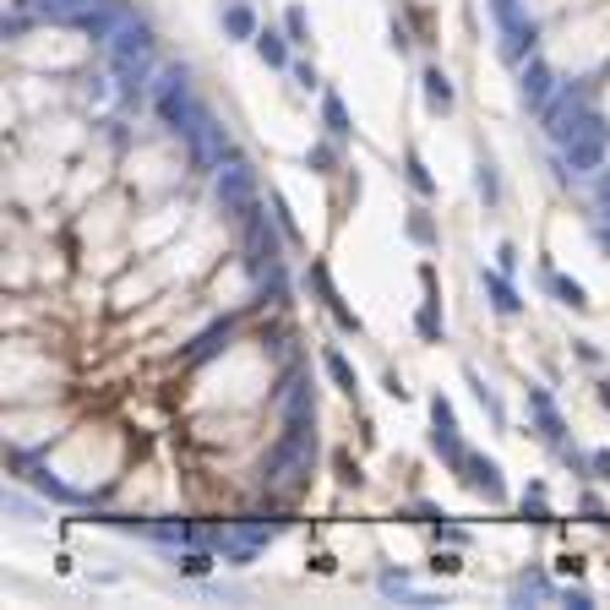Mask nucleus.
Segmentation results:
<instances>
[{"label":"nucleus","mask_w":610,"mask_h":610,"mask_svg":"<svg viewBox=\"0 0 610 610\" xmlns=\"http://www.w3.org/2000/svg\"><path fill=\"white\" fill-rule=\"evenodd\" d=\"M480 284L491 289V305H496L502 316H518V311H524V300H518V289L507 284V273H502V267H480Z\"/></svg>","instance_id":"obj_4"},{"label":"nucleus","mask_w":610,"mask_h":610,"mask_svg":"<svg viewBox=\"0 0 610 610\" xmlns=\"http://www.w3.org/2000/svg\"><path fill=\"white\" fill-rule=\"evenodd\" d=\"M496 267H502V273H513V267H518V245H513V240L496 251Z\"/></svg>","instance_id":"obj_20"},{"label":"nucleus","mask_w":610,"mask_h":610,"mask_svg":"<svg viewBox=\"0 0 610 610\" xmlns=\"http://www.w3.org/2000/svg\"><path fill=\"white\" fill-rule=\"evenodd\" d=\"M311 284H316V289H322V305H327V311H333V322H338V327H344V333H355V338H360V316H355V311H349V305H344V295H338V289H333V278H327V267H322V262H311Z\"/></svg>","instance_id":"obj_3"},{"label":"nucleus","mask_w":610,"mask_h":610,"mask_svg":"<svg viewBox=\"0 0 610 610\" xmlns=\"http://www.w3.org/2000/svg\"><path fill=\"white\" fill-rule=\"evenodd\" d=\"M322 365H327V376L338 382V393H344V398H360V376L349 371V360H344V349H338V344H322Z\"/></svg>","instance_id":"obj_5"},{"label":"nucleus","mask_w":610,"mask_h":610,"mask_svg":"<svg viewBox=\"0 0 610 610\" xmlns=\"http://www.w3.org/2000/svg\"><path fill=\"white\" fill-rule=\"evenodd\" d=\"M475 496H485V502H507V480H502V464L496 458H480V453H469V464H464V475H458Z\"/></svg>","instance_id":"obj_1"},{"label":"nucleus","mask_w":610,"mask_h":610,"mask_svg":"<svg viewBox=\"0 0 610 610\" xmlns=\"http://www.w3.org/2000/svg\"><path fill=\"white\" fill-rule=\"evenodd\" d=\"M464 376H469V387H475V398H480V409H485V415H491V420H496V425H507V409H502V398H496V393H491V382H485V376H480V371H475V365H469V371H464Z\"/></svg>","instance_id":"obj_11"},{"label":"nucleus","mask_w":610,"mask_h":610,"mask_svg":"<svg viewBox=\"0 0 610 610\" xmlns=\"http://www.w3.org/2000/svg\"><path fill=\"white\" fill-rule=\"evenodd\" d=\"M382 393H387V398H398V404H409V387H404V376H398V371H387V376H382Z\"/></svg>","instance_id":"obj_18"},{"label":"nucleus","mask_w":610,"mask_h":610,"mask_svg":"<svg viewBox=\"0 0 610 610\" xmlns=\"http://www.w3.org/2000/svg\"><path fill=\"white\" fill-rule=\"evenodd\" d=\"M256 55H262L273 71H289V44H284V33L262 27V33H256Z\"/></svg>","instance_id":"obj_8"},{"label":"nucleus","mask_w":610,"mask_h":610,"mask_svg":"<svg viewBox=\"0 0 610 610\" xmlns=\"http://www.w3.org/2000/svg\"><path fill=\"white\" fill-rule=\"evenodd\" d=\"M420 93H425V109H431V115H453V104H458V87H453V76H447L442 65H425Z\"/></svg>","instance_id":"obj_2"},{"label":"nucleus","mask_w":610,"mask_h":610,"mask_svg":"<svg viewBox=\"0 0 610 610\" xmlns=\"http://www.w3.org/2000/svg\"><path fill=\"white\" fill-rule=\"evenodd\" d=\"M458 567H464V556H458V551H436V556H431V573H447V578H453Z\"/></svg>","instance_id":"obj_17"},{"label":"nucleus","mask_w":610,"mask_h":610,"mask_svg":"<svg viewBox=\"0 0 610 610\" xmlns=\"http://www.w3.org/2000/svg\"><path fill=\"white\" fill-rule=\"evenodd\" d=\"M284 27H289V44H305V33H311V27H305V11H300V5H289Z\"/></svg>","instance_id":"obj_15"},{"label":"nucleus","mask_w":610,"mask_h":610,"mask_svg":"<svg viewBox=\"0 0 610 610\" xmlns=\"http://www.w3.org/2000/svg\"><path fill=\"white\" fill-rule=\"evenodd\" d=\"M600 404L610 409V382H600Z\"/></svg>","instance_id":"obj_21"},{"label":"nucleus","mask_w":610,"mask_h":610,"mask_svg":"<svg viewBox=\"0 0 610 610\" xmlns=\"http://www.w3.org/2000/svg\"><path fill=\"white\" fill-rule=\"evenodd\" d=\"M305 164H311L316 175H338V147H333V142H311Z\"/></svg>","instance_id":"obj_13"},{"label":"nucleus","mask_w":610,"mask_h":610,"mask_svg":"<svg viewBox=\"0 0 610 610\" xmlns=\"http://www.w3.org/2000/svg\"><path fill=\"white\" fill-rule=\"evenodd\" d=\"M322 120H327V136H333V142H349V136H355V125H349V115H344V98H338L333 87L322 93Z\"/></svg>","instance_id":"obj_6"},{"label":"nucleus","mask_w":610,"mask_h":610,"mask_svg":"<svg viewBox=\"0 0 610 610\" xmlns=\"http://www.w3.org/2000/svg\"><path fill=\"white\" fill-rule=\"evenodd\" d=\"M420 289H425V305H442V289H436V267L420 262Z\"/></svg>","instance_id":"obj_16"},{"label":"nucleus","mask_w":610,"mask_h":610,"mask_svg":"<svg viewBox=\"0 0 610 610\" xmlns=\"http://www.w3.org/2000/svg\"><path fill=\"white\" fill-rule=\"evenodd\" d=\"M404 235H409L420 251H436V245H442V229H436V224H431V213H420V207L404 218Z\"/></svg>","instance_id":"obj_7"},{"label":"nucleus","mask_w":610,"mask_h":610,"mask_svg":"<svg viewBox=\"0 0 610 610\" xmlns=\"http://www.w3.org/2000/svg\"><path fill=\"white\" fill-rule=\"evenodd\" d=\"M404 175H409V185H415V191H420L425 202L436 196V180H431V169H425V158H420V147H409V153H404Z\"/></svg>","instance_id":"obj_10"},{"label":"nucleus","mask_w":610,"mask_h":610,"mask_svg":"<svg viewBox=\"0 0 610 610\" xmlns=\"http://www.w3.org/2000/svg\"><path fill=\"white\" fill-rule=\"evenodd\" d=\"M415 333H420L425 344H447V322H442V305H425V300H420V311H415Z\"/></svg>","instance_id":"obj_9"},{"label":"nucleus","mask_w":610,"mask_h":610,"mask_svg":"<svg viewBox=\"0 0 610 610\" xmlns=\"http://www.w3.org/2000/svg\"><path fill=\"white\" fill-rule=\"evenodd\" d=\"M551 289H556V300H562V305H573V311H589V295H584V284H573V278L551 273Z\"/></svg>","instance_id":"obj_12"},{"label":"nucleus","mask_w":610,"mask_h":610,"mask_svg":"<svg viewBox=\"0 0 610 610\" xmlns=\"http://www.w3.org/2000/svg\"><path fill=\"white\" fill-rule=\"evenodd\" d=\"M338 480H344V485H360V480H365L360 464H349V453H338Z\"/></svg>","instance_id":"obj_19"},{"label":"nucleus","mask_w":610,"mask_h":610,"mask_svg":"<svg viewBox=\"0 0 610 610\" xmlns=\"http://www.w3.org/2000/svg\"><path fill=\"white\" fill-rule=\"evenodd\" d=\"M475 185H480L485 207H496V202H502V185H496V164H491V158H480V169H475Z\"/></svg>","instance_id":"obj_14"}]
</instances>
